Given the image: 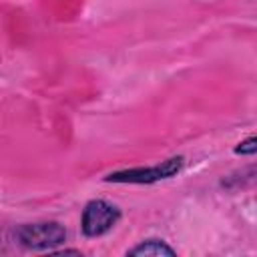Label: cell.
Wrapping results in <instances>:
<instances>
[{
	"instance_id": "obj_1",
	"label": "cell",
	"mask_w": 257,
	"mask_h": 257,
	"mask_svg": "<svg viewBox=\"0 0 257 257\" xmlns=\"http://www.w3.org/2000/svg\"><path fill=\"white\" fill-rule=\"evenodd\" d=\"M16 241L34 251H52L56 245L66 241V229L56 221L42 223H24L14 229Z\"/></svg>"
},
{
	"instance_id": "obj_2",
	"label": "cell",
	"mask_w": 257,
	"mask_h": 257,
	"mask_svg": "<svg viewBox=\"0 0 257 257\" xmlns=\"http://www.w3.org/2000/svg\"><path fill=\"white\" fill-rule=\"evenodd\" d=\"M183 157H171L155 167H137V169H126V171H116L104 177L108 183H137V185H149L157 183L163 179L175 177L183 169Z\"/></svg>"
},
{
	"instance_id": "obj_3",
	"label": "cell",
	"mask_w": 257,
	"mask_h": 257,
	"mask_svg": "<svg viewBox=\"0 0 257 257\" xmlns=\"http://www.w3.org/2000/svg\"><path fill=\"white\" fill-rule=\"evenodd\" d=\"M118 219H120V211L116 205L102 199H94L88 201L82 209L80 229L86 237H100L108 233L118 223Z\"/></svg>"
},
{
	"instance_id": "obj_4",
	"label": "cell",
	"mask_w": 257,
	"mask_h": 257,
	"mask_svg": "<svg viewBox=\"0 0 257 257\" xmlns=\"http://www.w3.org/2000/svg\"><path fill=\"white\" fill-rule=\"evenodd\" d=\"M175 253L177 251L169 247L163 239H145L143 243L126 251V255H175Z\"/></svg>"
},
{
	"instance_id": "obj_5",
	"label": "cell",
	"mask_w": 257,
	"mask_h": 257,
	"mask_svg": "<svg viewBox=\"0 0 257 257\" xmlns=\"http://www.w3.org/2000/svg\"><path fill=\"white\" fill-rule=\"evenodd\" d=\"M255 151H257V139L255 137H249L247 141H243V143H239L237 147H235V153L237 155H255Z\"/></svg>"
}]
</instances>
